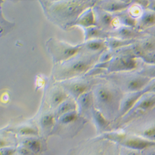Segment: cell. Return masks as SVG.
<instances>
[{"label":"cell","mask_w":155,"mask_h":155,"mask_svg":"<svg viewBox=\"0 0 155 155\" xmlns=\"http://www.w3.org/2000/svg\"><path fill=\"white\" fill-rule=\"evenodd\" d=\"M144 135L147 137V138L151 139V140H153L154 141L155 140V127L151 128L147 130L144 132Z\"/></svg>","instance_id":"cell-11"},{"label":"cell","mask_w":155,"mask_h":155,"mask_svg":"<svg viewBox=\"0 0 155 155\" xmlns=\"http://www.w3.org/2000/svg\"><path fill=\"white\" fill-rule=\"evenodd\" d=\"M154 90H155V87H154Z\"/></svg>","instance_id":"cell-26"},{"label":"cell","mask_w":155,"mask_h":155,"mask_svg":"<svg viewBox=\"0 0 155 155\" xmlns=\"http://www.w3.org/2000/svg\"><path fill=\"white\" fill-rule=\"evenodd\" d=\"M90 102H91V98H90L89 95H88V94L84 95L81 100L82 104L84 107H87L90 104Z\"/></svg>","instance_id":"cell-19"},{"label":"cell","mask_w":155,"mask_h":155,"mask_svg":"<svg viewBox=\"0 0 155 155\" xmlns=\"http://www.w3.org/2000/svg\"><path fill=\"white\" fill-rule=\"evenodd\" d=\"M78 10V7L76 5H70L67 9L68 15H74Z\"/></svg>","instance_id":"cell-20"},{"label":"cell","mask_w":155,"mask_h":155,"mask_svg":"<svg viewBox=\"0 0 155 155\" xmlns=\"http://www.w3.org/2000/svg\"><path fill=\"white\" fill-rule=\"evenodd\" d=\"M71 109H73V105L70 104V103H66V104H64L60 107V114L65 113Z\"/></svg>","instance_id":"cell-18"},{"label":"cell","mask_w":155,"mask_h":155,"mask_svg":"<svg viewBox=\"0 0 155 155\" xmlns=\"http://www.w3.org/2000/svg\"><path fill=\"white\" fill-rule=\"evenodd\" d=\"M86 86L81 84H74L72 87L73 93H75L76 95H79L83 93L86 91Z\"/></svg>","instance_id":"cell-5"},{"label":"cell","mask_w":155,"mask_h":155,"mask_svg":"<svg viewBox=\"0 0 155 155\" xmlns=\"http://www.w3.org/2000/svg\"><path fill=\"white\" fill-rule=\"evenodd\" d=\"M154 104V101L153 100H147L142 102L140 105L139 107L143 109H147L151 107Z\"/></svg>","instance_id":"cell-14"},{"label":"cell","mask_w":155,"mask_h":155,"mask_svg":"<svg viewBox=\"0 0 155 155\" xmlns=\"http://www.w3.org/2000/svg\"><path fill=\"white\" fill-rule=\"evenodd\" d=\"M96 120L98 122V124L101 125V126H105L107 124V120L104 119V117H103L102 115L99 113V112H97L96 114Z\"/></svg>","instance_id":"cell-13"},{"label":"cell","mask_w":155,"mask_h":155,"mask_svg":"<svg viewBox=\"0 0 155 155\" xmlns=\"http://www.w3.org/2000/svg\"><path fill=\"white\" fill-rule=\"evenodd\" d=\"M149 155H155V151L151 152V153L149 154Z\"/></svg>","instance_id":"cell-25"},{"label":"cell","mask_w":155,"mask_h":155,"mask_svg":"<svg viewBox=\"0 0 155 155\" xmlns=\"http://www.w3.org/2000/svg\"><path fill=\"white\" fill-rule=\"evenodd\" d=\"M42 125L45 127H48L52 125L54 123V118L51 115H46L44 117L42 121Z\"/></svg>","instance_id":"cell-12"},{"label":"cell","mask_w":155,"mask_h":155,"mask_svg":"<svg viewBox=\"0 0 155 155\" xmlns=\"http://www.w3.org/2000/svg\"><path fill=\"white\" fill-rule=\"evenodd\" d=\"M87 68V64L84 61H80L74 63L71 70L75 72H83L85 71Z\"/></svg>","instance_id":"cell-4"},{"label":"cell","mask_w":155,"mask_h":155,"mask_svg":"<svg viewBox=\"0 0 155 155\" xmlns=\"http://www.w3.org/2000/svg\"><path fill=\"white\" fill-rule=\"evenodd\" d=\"M76 114L74 113H71L70 114H68V115H66L62 119V122L63 123H65V124H67V123H70V122H71L74 120H75L76 119Z\"/></svg>","instance_id":"cell-10"},{"label":"cell","mask_w":155,"mask_h":155,"mask_svg":"<svg viewBox=\"0 0 155 155\" xmlns=\"http://www.w3.org/2000/svg\"><path fill=\"white\" fill-rule=\"evenodd\" d=\"M124 145L134 150H141L155 146V141L141 139H131L125 141Z\"/></svg>","instance_id":"cell-1"},{"label":"cell","mask_w":155,"mask_h":155,"mask_svg":"<svg viewBox=\"0 0 155 155\" xmlns=\"http://www.w3.org/2000/svg\"><path fill=\"white\" fill-rule=\"evenodd\" d=\"M14 153L15 151L12 150H6L4 151H2L1 155H12Z\"/></svg>","instance_id":"cell-21"},{"label":"cell","mask_w":155,"mask_h":155,"mask_svg":"<svg viewBox=\"0 0 155 155\" xmlns=\"http://www.w3.org/2000/svg\"><path fill=\"white\" fill-rule=\"evenodd\" d=\"M153 21H154V18H153V17L151 16H149L147 17V18L145 19V22H147V23H151V22H153Z\"/></svg>","instance_id":"cell-22"},{"label":"cell","mask_w":155,"mask_h":155,"mask_svg":"<svg viewBox=\"0 0 155 155\" xmlns=\"http://www.w3.org/2000/svg\"><path fill=\"white\" fill-rule=\"evenodd\" d=\"M94 17L93 15L92 12H90L87 15H86L83 19L81 21V23L83 25H93L94 24Z\"/></svg>","instance_id":"cell-6"},{"label":"cell","mask_w":155,"mask_h":155,"mask_svg":"<svg viewBox=\"0 0 155 155\" xmlns=\"http://www.w3.org/2000/svg\"><path fill=\"white\" fill-rule=\"evenodd\" d=\"M66 97H67L66 94H64L62 93H58L55 94L54 96L53 101L55 104H60V103L61 102H62Z\"/></svg>","instance_id":"cell-8"},{"label":"cell","mask_w":155,"mask_h":155,"mask_svg":"<svg viewBox=\"0 0 155 155\" xmlns=\"http://www.w3.org/2000/svg\"><path fill=\"white\" fill-rule=\"evenodd\" d=\"M137 100V97H133V98H131L130 99L128 100L125 104V106H124V110L125 111H127L129 109L131 108L132 106L134 105V104L135 103V102Z\"/></svg>","instance_id":"cell-17"},{"label":"cell","mask_w":155,"mask_h":155,"mask_svg":"<svg viewBox=\"0 0 155 155\" xmlns=\"http://www.w3.org/2000/svg\"><path fill=\"white\" fill-rule=\"evenodd\" d=\"M25 145L29 150L35 153L39 151L41 149V144L38 141L34 140H29L25 141Z\"/></svg>","instance_id":"cell-2"},{"label":"cell","mask_w":155,"mask_h":155,"mask_svg":"<svg viewBox=\"0 0 155 155\" xmlns=\"http://www.w3.org/2000/svg\"><path fill=\"white\" fill-rule=\"evenodd\" d=\"M21 133L23 135H35L37 134V132L31 128H24L21 130Z\"/></svg>","instance_id":"cell-16"},{"label":"cell","mask_w":155,"mask_h":155,"mask_svg":"<svg viewBox=\"0 0 155 155\" xmlns=\"http://www.w3.org/2000/svg\"><path fill=\"white\" fill-rule=\"evenodd\" d=\"M143 85V83L141 80H136L131 81L130 83H129L128 87L132 90H135V89H140Z\"/></svg>","instance_id":"cell-7"},{"label":"cell","mask_w":155,"mask_h":155,"mask_svg":"<svg viewBox=\"0 0 155 155\" xmlns=\"http://www.w3.org/2000/svg\"><path fill=\"white\" fill-rule=\"evenodd\" d=\"M98 97L102 102H109L112 100V94L104 89H101L98 91Z\"/></svg>","instance_id":"cell-3"},{"label":"cell","mask_w":155,"mask_h":155,"mask_svg":"<svg viewBox=\"0 0 155 155\" xmlns=\"http://www.w3.org/2000/svg\"><path fill=\"white\" fill-rule=\"evenodd\" d=\"M110 17H109V16H105L104 17V21L106 22H109V21H110Z\"/></svg>","instance_id":"cell-23"},{"label":"cell","mask_w":155,"mask_h":155,"mask_svg":"<svg viewBox=\"0 0 155 155\" xmlns=\"http://www.w3.org/2000/svg\"><path fill=\"white\" fill-rule=\"evenodd\" d=\"M128 155H140V154L136 152H132L130 153H129Z\"/></svg>","instance_id":"cell-24"},{"label":"cell","mask_w":155,"mask_h":155,"mask_svg":"<svg viewBox=\"0 0 155 155\" xmlns=\"http://www.w3.org/2000/svg\"><path fill=\"white\" fill-rule=\"evenodd\" d=\"M80 50V48L78 47L76 48H67L65 50H64V56H65L67 58H69L72 57L73 55H75L78 50Z\"/></svg>","instance_id":"cell-9"},{"label":"cell","mask_w":155,"mask_h":155,"mask_svg":"<svg viewBox=\"0 0 155 155\" xmlns=\"http://www.w3.org/2000/svg\"><path fill=\"white\" fill-rule=\"evenodd\" d=\"M102 47V44L100 42H91L88 44V48L93 50H97L100 48H101Z\"/></svg>","instance_id":"cell-15"}]
</instances>
